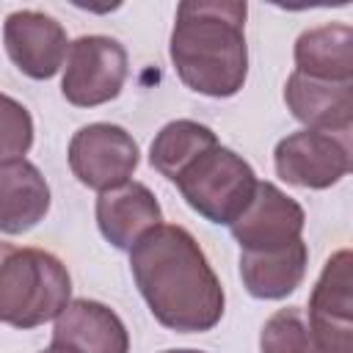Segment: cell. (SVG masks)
Segmentation results:
<instances>
[{
	"label": "cell",
	"mask_w": 353,
	"mask_h": 353,
	"mask_svg": "<svg viewBox=\"0 0 353 353\" xmlns=\"http://www.w3.org/2000/svg\"><path fill=\"white\" fill-rule=\"evenodd\" d=\"M132 279L157 323L171 331H210L223 314V290L196 237L157 223L130 248Z\"/></svg>",
	"instance_id": "1"
},
{
	"label": "cell",
	"mask_w": 353,
	"mask_h": 353,
	"mask_svg": "<svg viewBox=\"0 0 353 353\" xmlns=\"http://www.w3.org/2000/svg\"><path fill=\"white\" fill-rule=\"evenodd\" d=\"M245 3L188 0L176 6L171 61L179 80L207 97H232L248 74Z\"/></svg>",
	"instance_id": "2"
},
{
	"label": "cell",
	"mask_w": 353,
	"mask_h": 353,
	"mask_svg": "<svg viewBox=\"0 0 353 353\" xmlns=\"http://www.w3.org/2000/svg\"><path fill=\"white\" fill-rule=\"evenodd\" d=\"M72 281L63 262L41 248L0 243V323L36 328L69 303Z\"/></svg>",
	"instance_id": "3"
},
{
	"label": "cell",
	"mask_w": 353,
	"mask_h": 353,
	"mask_svg": "<svg viewBox=\"0 0 353 353\" xmlns=\"http://www.w3.org/2000/svg\"><path fill=\"white\" fill-rule=\"evenodd\" d=\"M182 199L212 223H234L256 190L254 168L226 146H212L196 157L176 179Z\"/></svg>",
	"instance_id": "4"
},
{
	"label": "cell",
	"mask_w": 353,
	"mask_h": 353,
	"mask_svg": "<svg viewBox=\"0 0 353 353\" xmlns=\"http://www.w3.org/2000/svg\"><path fill=\"white\" fill-rule=\"evenodd\" d=\"M127 80V52L110 36H80L69 44L61 91L77 108L105 105Z\"/></svg>",
	"instance_id": "5"
},
{
	"label": "cell",
	"mask_w": 353,
	"mask_h": 353,
	"mask_svg": "<svg viewBox=\"0 0 353 353\" xmlns=\"http://www.w3.org/2000/svg\"><path fill=\"white\" fill-rule=\"evenodd\" d=\"M69 168L85 188L113 190L138 168V143L119 124H85L69 141Z\"/></svg>",
	"instance_id": "6"
},
{
	"label": "cell",
	"mask_w": 353,
	"mask_h": 353,
	"mask_svg": "<svg viewBox=\"0 0 353 353\" xmlns=\"http://www.w3.org/2000/svg\"><path fill=\"white\" fill-rule=\"evenodd\" d=\"M276 171L290 185L323 190L350 171V146L334 132L301 130L279 141Z\"/></svg>",
	"instance_id": "7"
},
{
	"label": "cell",
	"mask_w": 353,
	"mask_h": 353,
	"mask_svg": "<svg viewBox=\"0 0 353 353\" xmlns=\"http://www.w3.org/2000/svg\"><path fill=\"white\" fill-rule=\"evenodd\" d=\"M350 251H336L309 298V334L317 353H353L350 325Z\"/></svg>",
	"instance_id": "8"
},
{
	"label": "cell",
	"mask_w": 353,
	"mask_h": 353,
	"mask_svg": "<svg viewBox=\"0 0 353 353\" xmlns=\"http://www.w3.org/2000/svg\"><path fill=\"white\" fill-rule=\"evenodd\" d=\"M303 221V207L295 199L273 182H256L248 207L232 223V234L243 251H273L301 240Z\"/></svg>",
	"instance_id": "9"
},
{
	"label": "cell",
	"mask_w": 353,
	"mask_h": 353,
	"mask_svg": "<svg viewBox=\"0 0 353 353\" xmlns=\"http://www.w3.org/2000/svg\"><path fill=\"white\" fill-rule=\"evenodd\" d=\"M3 41L8 58L33 80L52 77L66 58V30L52 17L25 8L8 14L3 25Z\"/></svg>",
	"instance_id": "10"
},
{
	"label": "cell",
	"mask_w": 353,
	"mask_h": 353,
	"mask_svg": "<svg viewBox=\"0 0 353 353\" xmlns=\"http://www.w3.org/2000/svg\"><path fill=\"white\" fill-rule=\"evenodd\" d=\"M52 345L69 353H127L130 334L113 309L99 301L77 298L55 317Z\"/></svg>",
	"instance_id": "11"
},
{
	"label": "cell",
	"mask_w": 353,
	"mask_h": 353,
	"mask_svg": "<svg viewBox=\"0 0 353 353\" xmlns=\"http://www.w3.org/2000/svg\"><path fill=\"white\" fill-rule=\"evenodd\" d=\"M284 102L306 130L347 132L353 124V83H328L292 72L284 85Z\"/></svg>",
	"instance_id": "12"
},
{
	"label": "cell",
	"mask_w": 353,
	"mask_h": 353,
	"mask_svg": "<svg viewBox=\"0 0 353 353\" xmlns=\"http://www.w3.org/2000/svg\"><path fill=\"white\" fill-rule=\"evenodd\" d=\"M163 221L154 193L143 182H124L97 199V223L108 243L132 248L149 229Z\"/></svg>",
	"instance_id": "13"
},
{
	"label": "cell",
	"mask_w": 353,
	"mask_h": 353,
	"mask_svg": "<svg viewBox=\"0 0 353 353\" xmlns=\"http://www.w3.org/2000/svg\"><path fill=\"white\" fill-rule=\"evenodd\" d=\"M50 210V188L41 171L22 160L0 165V232L22 234Z\"/></svg>",
	"instance_id": "14"
},
{
	"label": "cell",
	"mask_w": 353,
	"mask_h": 353,
	"mask_svg": "<svg viewBox=\"0 0 353 353\" xmlns=\"http://www.w3.org/2000/svg\"><path fill=\"white\" fill-rule=\"evenodd\" d=\"M306 259L309 251L303 240H295L273 251H243L240 276L254 298L276 301V298H287L301 287L306 276Z\"/></svg>",
	"instance_id": "15"
},
{
	"label": "cell",
	"mask_w": 353,
	"mask_h": 353,
	"mask_svg": "<svg viewBox=\"0 0 353 353\" xmlns=\"http://www.w3.org/2000/svg\"><path fill=\"white\" fill-rule=\"evenodd\" d=\"M295 72L328 80L353 83V30L350 25L331 22L303 30L295 41Z\"/></svg>",
	"instance_id": "16"
},
{
	"label": "cell",
	"mask_w": 353,
	"mask_h": 353,
	"mask_svg": "<svg viewBox=\"0 0 353 353\" xmlns=\"http://www.w3.org/2000/svg\"><path fill=\"white\" fill-rule=\"evenodd\" d=\"M212 146H218V138L210 127L190 119H176L168 121L154 135L149 149V163L154 171H160L165 179L174 182L196 157H201Z\"/></svg>",
	"instance_id": "17"
},
{
	"label": "cell",
	"mask_w": 353,
	"mask_h": 353,
	"mask_svg": "<svg viewBox=\"0 0 353 353\" xmlns=\"http://www.w3.org/2000/svg\"><path fill=\"white\" fill-rule=\"evenodd\" d=\"M262 353H317L301 306L279 309L268 317L259 336Z\"/></svg>",
	"instance_id": "18"
},
{
	"label": "cell",
	"mask_w": 353,
	"mask_h": 353,
	"mask_svg": "<svg viewBox=\"0 0 353 353\" xmlns=\"http://www.w3.org/2000/svg\"><path fill=\"white\" fill-rule=\"evenodd\" d=\"M33 143V119L25 105L0 94V165L22 160Z\"/></svg>",
	"instance_id": "19"
},
{
	"label": "cell",
	"mask_w": 353,
	"mask_h": 353,
	"mask_svg": "<svg viewBox=\"0 0 353 353\" xmlns=\"http://www.w3.org/2000/svg\"><path fill=\"white\" fill-rule=\"evenodd\" d=\"M41 353H69L66 347H61V345H50L47 350H41Z\"/></svg>",
	"instance_id": "20"
},
{
	"label": "cell",
	"mask_w": 353,
	"mask_h": 353,
	"mask_svg": "<svg viewBox=\"0 0 353 353\" xmlns=\"http://www.w3.org/2000/svg\"><path fill=\"white\" fill-rule=\"evenodd\" d=\"M163 353H201V350H163Z\"/></svg>",
	"instance_id": "21"
}]
</instances>
